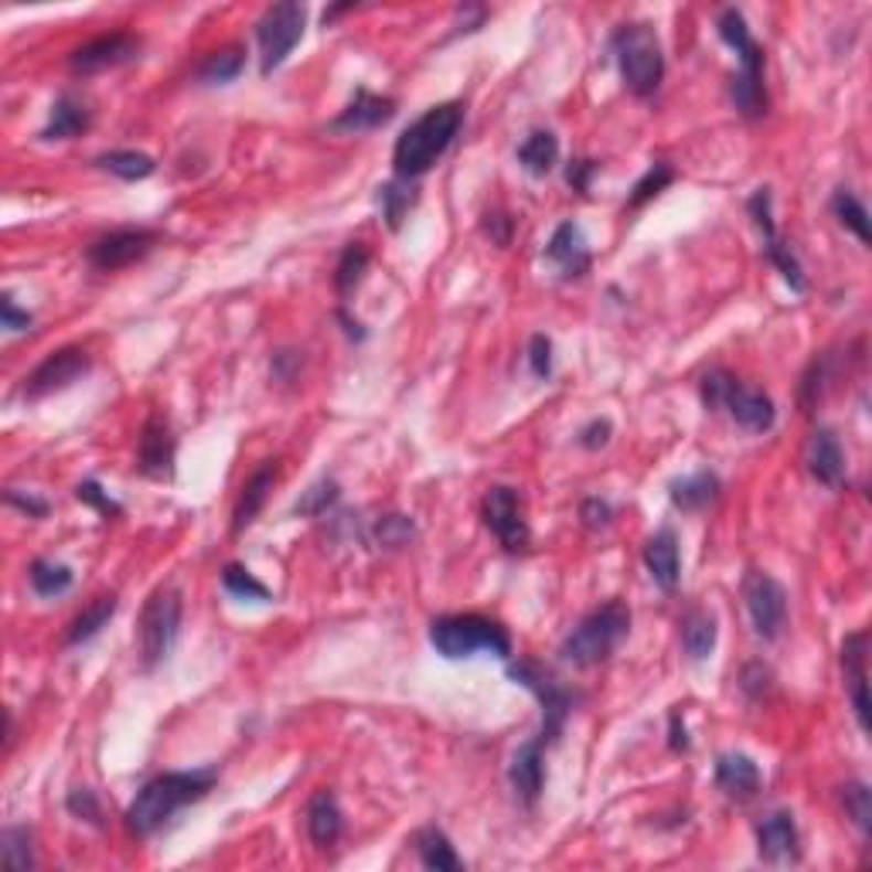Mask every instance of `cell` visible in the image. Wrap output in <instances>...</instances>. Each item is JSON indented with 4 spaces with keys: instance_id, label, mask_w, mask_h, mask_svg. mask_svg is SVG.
I'll use <instances>...</instances> for the list:
<instances>
[{
    "instance_id": "7c38bea8",
    "label": "cell",
    "mask_w": 872,
    "mask_h": 872,
    "mask_svg": "<svg viewBox=\"0 0 872 872\" xmlns=\"http://www.w3.org/2000/svg\"><path fill=\"white\" fill-rule=\"evenodd\" d=\"M481 514H485V525L491 529V535L508 549V552H525L529 549V525L522 519V501H519V491L514 488H491L485 495V504H481Z\"/></svg>"
},
{
    "instance_id": "8fae6325",
    "label": "cell",
    "mask_w": 872,
    "mask_h": 872,
    "mask_svg": "<svg viewBox=\"0 0 872 872\" xmlns=\"http://www.w3.org/2000/svg\"><path fill=\"white\" fill-rule=\"evenodd\" d=\"M743 600H746L753 630H757L764 641H777L787 624V589L770 573L753 570L743 579Z\"/></svg>"
},
{
    "instance_id": "e575fe53",
    "label": "cell",
    "mask_w": 872,
    "mask_h": 872,
    "mask_svg": "<svg viewBox=\"0 0 872 872\" xmlns=\"http://www.w3.org/2000/svg\"><path fill=\"white\" fill-rule=\"evenodd\" d=\"M379 205H382V219L389 222L392 232H400L403 219L410 215V209L416 205V188L413 181H403V178H395L389 184L379 188Z\"/></svg>"
},
{
    "instance_id": "60d3db41",
    "label": "cell",
    "mask_w": 872,
    "mask_h": 872,
    "mask_svg": "<svg viewBox=\"0 0 872 872\" xmlns=\"http://www.w3.org/2000/svg\"><path fill=\"white\" fill-rule=\"evenodd\" d=\"M222 586L232 593V597H240V600H259V604H269L273 600V593L266 583H259L246 566L240 563H228L222 570Z\"/></svg>"
},
{
    "instance_id": "4fadbf2b",
    "label": "cell",
    "mask_w": 872,
    "mask_h": 872,
    "mask_svg": "<svg viewBox=\"0 0 872 872\" xmlns=\"http://www.w3.org/2000/svg\"><path fill=\"white\" fill-rule=\"evenodd\" d=\"M93 359L83 348H59L24 379V400H45L52 392H62L75 385L83 375H89Z\"/></svg>"
},
{
    "instance_id": "484cf974",
    "label": "cell",
    "mask_w": 872,
    "mask_h": 872,
    "mask_svg": "<svg viewBox=\"0 0 872 872\" xmlns=\"http://www.w3.org/2000/svg\"><path fill=\"white\" fill-rule=\"evenodd\" d=\"M273 481H276V460H266L253 474V478L243 485L240 501H235V508H232V532L235 535H240L243 529H249L256 522V514L263 511V504H266V498L273 491Z\"/></svg>"
},
{
    "instance_id": "db71d44e",
    "label": "cell",
    "mask_w": 872,
    "mask_h": 872,
    "mask_svg": "<svg viewBox=\"0 0 872 872\" xmlns=\"http://www.w3.org/2000/svg\"><path fill=\"white\" fill-rule=\"evenodd\" d=\"M0 317H4V328H8L11 334L31 328V313L21 310V307L14 304V297H4V300H0Z\"/></svg>"
},
{
    "instance_id": "ee69618b",
    "label": "cell",
    "mask_w": 872,
    "mask_h": 872,
    "mask_svg": "<svg viewBox=\"0 0 872 872\" xmlns=\"http://www.w3.org/2000/svg\"><path fill=\"white\" fill-rule=\"evenodd\" d=\"M671 181H676V171H671L664 161L651 164L648 174H645L638 184H634V191H630V198H627V205H630V209H641L645 202H651V198H655L658 191H664Z\"/></svg>"
},
{
    "instance_id": "7a4b0ae2",
    "label": "cell",
    "mask_w": 872,
    "mask_h": 872,
    "mask_svg": "<svg viewBox=\"0 0 872 872\" xmlns=\"http://www.w3.org/2000/svg\"><path fill=\"white\" fill-rule=\"evenodd\" d=\"M460 127H464V106L460 103H440V106L426 109L419 120L410 124L403 130V137L395 140V150H392L395 178L416 181L426 171H433V164L450 150Z\"/></svg>"
},
{
    "instance_id": "f907efd6",
    "label": "cell",
    "mask_w": 872,
    "mask_h": 872,
    "mask_svg": "<svg viewBox=\"0 0 872 872\" xmlns=\"http://www.w3.org/2000/svg\"><path fill=\"white\" fill-rule=\"evenodd\" d=\"M529 369L535 379H552V341L545 334H535L529 341Z\"/></svg>"
},
{
    "instance_id": "9a60e30c",
    "label": "cell",
    "mask_w": 872,
    "mask_h": 872,
    "mask_svg": "<svg viewBox=\"0 0 872 872\" xmlns=\"http://www.w3.org/2000/svg\"><path fill=\"white\" fill-rule=\"evenodd\" d=\"M157 246V232L153 228H116L103 240H96L86 256L96 269H124V266H134L137 259H143L150 249Z\"/></svg>"
},
{
    "instance_id": "d6a6232c",
    "label": "cell",
    "mask_w": 872,
    "mask_h": 872,
    "mask_svg": "<svg viewBox=\"0 0 872 872\" xmlns=\"http://www.w3.org/2000/svg\"><path fill=\"white\" fill-rule=\"evenodd\" d=\"M716 638H720V627L716 620H712L709 614L695 610L685 617L682 624V645H685V655L692 661H705L712 651H716Z\"/></svg>"
},
{
    "instance_id": "11a10c76",
    "label": "cell",
    "mask_w": 872,
    "mask_h": 872,
    "mask_svg": "<svg viewBox=\"0 0 872 872\" xmlns=\"http://www.w3.org/2000/svg\"><path fill=\"white\" fill-rule=\"evenodd\" d=\"M511 228H514V222L508 215H501V212L485 215V232H488V240L495 246H508L511 243Z\"/></svg>"
},
{
    "instance_id": "30bf717a",
    "label": "cell",
    "mask_w": 872,
    "mask_h": 872,
    "mask_svg": "<svg viewBox=\"0 0 872 872\" xmlns=\"http://www.w3.org/2000/svg\"><path fill=\"white\" fill-rule=\"evenodd\" d=\"M304 21H307V11H304V4H297V0H284V4H273V8L263 11V18L256 21L263 75H269L273 68H280L287 62V55L300 45Z\"/></svg>"
},
{
    "instance_id": "ac0fdd59",
    "label": "cell",
    "mask_w": 872,
    "mask_h": 872,
    "mask_svg": "<svg viewBox=\"0 0 872 872\" xmlns=\"http://www.w3.org/2000/svg\"><path fill=\"white\" fill-rule=\"evenodd\" d=\"M508 780H511L514 798L525 808H535V801L542 798V787H545V743L539 736L514 749Z\"/></svg>"
},
{
    "instance_id": "d590c367",
    "label": "cell",
    "mask_w": 872,
    "mask_h": 872,
    "mask_svg": "<svg viewBox=\"0 0 872 872\" xmlns=\"http://www.w3.org/2000/svg\"><path fill=\"white\" fill-rule=\"evenodd\" d=\"M243 68H246V52L240 45H228V49L205 59V65L198 68V83L222 86V83H232V78H240Z\"/></svg>"
},
{
    "instance_id": "4dcf8cb0",
    "label": "cell",
    "mask_w": 872,
    "mask_h": 872,
    "mask_svg": "<svg viewBox=\"0 0 872 872\" xmlns=\"http://www.w3.org/2000/svg\"><path fill=\"white\" fill-rule=\"evenodd\" d=\"M96 168L109 171L113 178H120V181H143V178H150L157 171V161L150 153H140V150H109V153L96 157Z\"/></svg>"
},
{
    "instance_id": "680465c9",
    "label": "cell",
    "mask_w": 872,
    "mask_h": 872,
    "mask_svg": "<svg viewBox=\"0 0 872 872\" xmlns=\"http://www.w3.org/2000/svg\"><path fill=\"white\" fill-rule=\"evenodd\" d=\"M338 321L344 325V334H348V338H354V341H365V331H362V325H359V321H351V317H348L344 310H338Z\"/></svg>"
},
{
    "instance_id": "f546056e",
    "label": "cell",
    "mask_w": 872,
    "mask_h": 872,
    "mask_svg": "<svg viewBox=\"0 0 872 872\" xmlns=\"http://www.w3.org/2000/svg\"><path fill=\"white\" fill-rule=\"evenodd\" d=\"M413 846L419 852V862L426 869H433V872H460L464 869L460 855L454 852L450 839L444 836L440 828H423V831H416Z\"/></svg>"
},
{
    "instance_id": "f35d334b",
    "label": "cell",
    "mask_w": 872,
    "mask_h": 872,
    "mask_svg": "<svg viewBox=\"0 0 872 872\" xmlns=\"http://www.w3.org/2000/svg\"><path fill=\"white\" fill-rule=\"evenodd\" d=\"M31 589L38 597H62V593L72 586V570L65 563H52V560H34L28 570Z\"/></svg>"
},
{
    "instance_id": "ab89813d",
    "label": "cell",
    "mask_w": 872,
    "mask_h": 872,
    "mask_svg": "<svg viewBox=\"0 0 872 872\" xmlns=\"http://www.w3.org/2000/svg\"><path fill=\"white\" fill-rule=\"evenodd\" d=\"M0 859L11 869H34V831L28 825H11L0 836Z\"/></svg>"
},
{
    "instance_id": "ba28073f",
    "label": "cell",
    "mask_w": 872,
    "mask_h": 872,
    "mask_svg": "<svg viewBox=\"0 0 872 872\" xmlns=\"http://www.w3.org/2000/svg\"><path fill=\"white\" fill-rule=\"evenodd\" d=\"M181 634V593L178 586H157L140 614V661L143 671H153L171 658Z\"/></svg>"
},
{
    "instance_id": "5bb4252c",
    "label": "cell",
    "mask_w": 872,
    "mask_h": 872,
    "mask_svg": "<svg viewBox=\"0 0 872 872\" xmlns=\"http://www.w3.org/2000/svg\"><path fill=\"white\" fill-rule=\"evenodd\" d=\"M140 55V38L130 31H116V34H103L96 42L75 49L68 55V68L72 75H96L116 65H127Z\"/></svg>"
},
{
    "instance_id": "6f0895ef",
    "label": "cell",
    "mask_w": 872,
    "mask_h": 872,
    "mask_svg": "<svg viewBox=\"0 0 872 872\" xmlns=\"http://www.w3.org/2000/svg\"><path fill=\"white\" fill-rule=\"evenodd\" d=\"M668 746L676 749V753H689V733H685V720H682V712H671V720H668Z\"/></svg>"
},
{
    "instance_id": "7dc6e473",
    "label": "cell",
    "mask_w": 872,
    "mask_h": 872,
    "mask_svg": "<svg viewBox=\"0 0 872 872\" xmlns=\"http://www.w3.org/2000/svg\"><path fill=\"white\" fill-rule=\"evenodd\" d=\"M375 535H379L382 545L400 549V545H406V542L416 535V525L406 519V514H385V519L375 525Z\"/></svg>"
},
{
    "instance_id": "bcb514c9",
    "label": "cell",
    "mask_w": 872,
    "mask_h": 872,
    "mask_svg": "<svg viewBox=\"0 0 872 872\" xmlns=\"http://www.w3.org/2000/svg\"><path fill=\"white\" fill-rule=\"evenodd\" d=\"M825 385H828V359L821 354V359L811 362V369L805 372V382H801V406H805V413H811L821 403Z\"/></svg>"
},
{
    "instance_id": "e0dca14e",
    "label": "cell",
    "mask_w": 872,
    "mask_h": 872,
    "mask_svg": "<svg viewBox=\"0 0 872 872\" xmlns=\"http://www.w3.org/2000/svg\"><path fill=\"white\" fill-rule=\"evenodd\" d=\"M174 454L178 444L171 436V426L161 413H153L143 429H140V450H137V467L147 478H174Z\"/></svg>"
},
{
    "instance_id": "4316f807",
    "label": "cell",
    "mask_w": 872,
    "mask_h": 872,
    "mask_svg": "<svg viewBox=\"0 0 872 872\" xmlns=\"http://www.w3.org/2000/svg\"><path fill=\"white\" fill-rule=\"evenodd\" d=\"M716 784L726 790L730 798H753L761 790L764 777H761V767L753 764L746 753H723V757L716 761Z\"/></svg>"
},
{
    "instance_id": "52a82bcc",
    "label": "cell",
    "mask_w": 872,
    "mask_h": 872,
    "mask_svg": "<svg viewBox=\"0 0 872 872\" xmlns=\"http://www.w3.org/2000/svg\"><path fill=\"white\" fill-rule=\"evenodd\" d=\"M702 403L709 410H726L743 429L749 433H767L777 419V410L770 403V395L761 389H749L736 382L730 372H709L702 379Z\"/></svg>"
},
{
    "instance_id": "816d5d0a",
    "label": "cell",
    "mask_w": 872,
    "mask_h": 872,
    "mask_svg": "<svg viewBox=\"0 0 872 872\" xmlns=\"http://www.w3.org/2000/svg\"><path fill=\"white\" fill-rule=\"evenodd\" d=\"M610 436H614V426H610V419H589V423L579 429L576 444H579L583 450H600V447H607V444H610Z\"/></svg>"
},
{
    "instance_id": "277c9868",
    "label": "cell",
    "mask_w": 872,
    "mask_h": 872,
    "mask_svg": "<svg viewBox=\"0 0 872 872\" xmlns=\"http://www.w3.org/2000/svg\"><path fill=\"white\" fill-rule=\"evenodd\" d=\"M630 634V610L620 600H607L604 607L589 610L560 645L563 661L573 668H593L604 664Z\"/></svg>"
},
{
    "instance_id": "d6986e66",
    "label": "cell",
    "mask_w": 872,
    "mask_h": 872,
    "mask_svg": "<svg viewBox=\"0 0 872 872\" xmlns=\"http://www.w3.org/2000/svg\"><path fill=\"white\" fill-rule=\"evenodd\" d=\"M805 464H808V474L825 485V488H842L846 485V450L839 444V436L831 429H815L808 436V447H805Z\"/></svg>"
},
{
    "instance_id": "83f0119b",
    "label": "cell",
    "mask_w": 872,
    "mask_h": 872,
    "mask_svg": "<svg viewBox=\"0 0 872 872\" xmlns=\"http://www.w3.org/2000/svg\"><path fill=\"white\" fill-rule=\"evenodd\" d=\"M723 495V485L712 470H695L689 478H679L668 485V498L679 511H705L709 504H716Z\"/></svg>"
},
{
    "instance_id": "f6af8a7d",
    "label": "cell",
    "mask_w": 872,
    "mask_h": 872,
    "mask_svg": "<svg viewBox=\"0 0 872 872\" xmlns=\"http://www.w3.org/2000/svg\"><path fill=\"white\" fill-rule=\"evenodd\" d=\"M65 808H68V815H75L78 821H89V825L103 828V805H99V798H96V790H93V787H75V790H68Z\"/></svg>"
},
{
    "instance_id": "d4e9b609",
    "label": "cell",
    "mask_w": 872,
    "mask_h": 872,
    "mask_svg": "<svg viewBox=\"0 0 872 872\" xmlns=\"http://www.w3.org/2000/svg\"><path fill=\"white\" fill-rule=\"evenodd\" d=\"M89 127H93V109L83 99H75L72 93H62L52 103L42 140H72V137H83Z\"/></svg>"
},
{
    "instance_id": "5b68a950",
    "label": "cell",
    "mask_w": 872,
    "mask_h": 872,
    "mask_svg": "<svg viewBox=\"0 0 872 872\" xmlns=\"http://www.w3.org/2000/svg\"><path fill=\"white\" fill-rule=\"evenodd\" d=\"M429 645L436 655L450 661L474 658V655H495V658H511V638L508 630L481 614H450L436 617L429 624Z\"/></svg>"
},
{
    "instance_id": "2e32d148",
    "label": "cell",
    "mask_w": 872,
    "mask_h": 872,
    "mask_svg": "<svg viewBox=\"0 0 872 872\" xmlns=\"http://www.w3.org/2000/svg\"><path fill=\"white\" fill-rule=\"evenodd\" d=\"M842 676H846V692L852 699V709H855V720H859V730L869 733V671H865V661H869V634L865 630H855L842 641Z\"/></svg>"
},
{
    "instance_id": "cb8c5ba5",
    "label": "cell",
    "mask_w": 872,
    "mask_h": 872,
    "mask_svg": "<svg viewBox=\"0 0 872 872\" xmlns=\"http://www.w3.org/2000/svg\"><path fill=\"white\" fill-rule=\"evenodd\" d=\"M344 831V815L331 790H317L307 801V836L317 849H331Z\"/></svg>"
},
{
    "instance_id": "b9f144b4",
    "label": "cell",
    "mask_w": 872,
    "mask_h": 872,
    "mask_svg": "<svg viewBox=\"0 0 872 872\" xmlns=\"http://www.w3.org/2000/svg\"><path fill=\"white\" fill-rule=\"evenodd\" d=\"M842 808L852 818V825L862 831V839H869V831H872V795H869V787L862 780H852V784L842 787Z\"/></svg>"
},
{
    "instance_id": "1f68e13d",
    "label": "cell",
    "mask_w": 872,
    "mask_h": 872,
    "mask_svg": "<svg viewBox=\"0 0 872 872\" xmlns=\"http://www.w3.org/2000/svg\"><path fill=\"white\" fill-rule=\"evenodd\" d=\"M372 263V249L365 243H351L344 246L338 266H334V290L338 297H351L354 290H359V284L365 280V269Z\"/></svg>"
},
{
    "instance_id": "7402d4cb",
    "label": "cell",
    "mask_w": 872,
    "mask_h": 872,
    "mask_svg": "<svg viewBox=\"0 0 872 872\" xmlns=\"http://www.w3.org/2000/svg\"><path fill=\"white\" fill-rule=\"evenodd\" d=\"M757 852L764 862H787L801 855V836L790 811H774L757 825Z\"/></svg>"
},
{
    "instance_id": "3957f363",
    "label": "cell",
    "mask_w": 872,
    "mask_h": 872,
    "mask_svg": "<svg viewBox=\"0 0 872 872\" xmlns=\"http://www.w3.org/2000/svg\"><path fill=\"white\" fill-rule=\"evenodd\" d=\"M720 38L740 55V72L733 78V106L746 116V120H761L767 113V89H764V49L753 42L746 28V18L736 8H726L716 21Z\"/></svg>"
},
{
    "instance_id": "836d02e7",
    "label": "cell",
    "mask_w": 872,
    "mask_h": 872,
    "mask_svg": "<svg viewBox=\"0 0 872 872\" xmlns=\"http://www.w3.org/2000/svg\"><path fill=\"white\" fill-rule=\"evenodd\" d=\"M116 614V597H99L96 604H89L83 614H78L72 624H68V634H65V645H86L93 641L96 634L109 624V617Z\"/></svg>"
},
{
    "instance_id": "44dd1931",
    "label": "cell",
    "mask_w": 872,
    "mask_h": 872,
    "mask_svg": "<svg viewBox=\"0 0 872 872\" xmlns=\"http://www.w3.org/2000/svg\"><path fill=\"white\" fill-rule=\"evenodd\" d=\"M395 116V99L389 96H375L369 89H359L354 99L341 109V116L331 124V130L338 134H369V130H379L385 127Z\"/></svg>"
},
{
    "instance_id": "8992f818",
    "label": "cell",
    "mask_w": 872,
    "mask_h": 872,
    "mask_svg": "<svg viewBox=\"0 0 872 872\" xmlns=\"http://www.w3.org/2000/svg\"><path fill=\"white\" fill-rule=\"evenodd\" d=\"M614 55L630 96L648 99L658 93L664 78V52L651 24H624L614 34Z\"/></svg>"
},
{
    "instance_id": "74e56055",
    "label": "cell",
    "mask_w": 872,
    "mask_h": 872,
    "mask_svg": "<svg viewBox=\"0 0 872 872\" xmlns=\"http://www.w3.org/2000/svg\"><path fill=\"white\" fill-rule=\"evenodd\" d=\"M831 212H836V219L855 235V240L862 243V246H869L872 243V232H869V212H865V205L859 202V198L849 191V188H839L836 191V198H831Z\"/></svg>"
},
{
    "instance_id": "c3c4849f",
    "label": "cell",
    "mask_w": 872,
    "mask_h": 872,
    "mask_svg": "<svg viewBox=\"0 0 872 872\" xmlns=\"http://www.w3.org/2000/svg\"><path fill=\"white\" fill-rule=\"evenodd\" d=\"M75 498L83 501V504H89V508H96L99 514H106V519H109V514H113V519H116V514H124L120 501H113L109 491H103L99 481H83V485L75 488Z\"/></svg>"
},
{
    "instance_id": "8d00e7d4",
    "label": "cell",
    "mask_w": 872,
    "mask_h": 872,
    "mask_svg": "<svg viewBox=\"0 0 872 872\" xmlns=\"http://www.w3.org/2000/svg\"><path fill=\"white\" fill-rule=\"evenodd\" d=\"M764 256H767V263L784 276V284H787L790 290H795V294H805V290H808L805 269H801L795 249H790V246L780 240V235H774V240H764Z\"/></svg>"
},
{
    "instance_id": "9f6ffc18",
    "label": "cell",
    "mask_w": 872,
    "mask_h": 872,
    "mask_svg": "<svg viewBox=\"0 0 872 872\" xmlns=\"http://www.w3.org/2000/svg\"><path fill=\"white\" fill-rule=\"evenodd\" d=\"M597 174V164L593 161H573L570 164V171H566V181H570V188L573 191H579V194H586L589 191V178Z\"/></svg>"
},
{
    "instance_id": "9c48e42d",
    "label": "cell",
    "mask_w": 872,
    "mask_h": 872,
    "mask_svg": "<svg viewBox=\"0 0 872 872\" xmlns=\"http://www.w3.org/2000/svg\"><path fill=\"white\" fill-rule=\"evenodd\" d=\"M508 679H514L519 685H525L539 702H542V733L539 740L545 746H552L563 730H566V720L573 716V709H576V692L566 689L563 682H556L549 676V671H542L535 661H519V664H508Z\"/></svg>"
},
{
    "instance_id": "f5cc1de1",
    "label": "cell",
    "mask_w": 872,
    "mask_h": 872,
    "mask_svg": "<svg viewBox=\"0 0 872 872\" xmlns=\"http://www.w3.org/2000/svg\"><path fill=\"white\" fill-rule=\"evenodd\" d=\"M4 498H8L11 508H21L24 514H31V519H45V514H49V501L34 498V495H21L18 488H8Z\"/></svg>"
},
{
    "instance_id": "6da1fadb",
    "label": "cell",
    "mask_w": 872,
    "mask_h": 872,
    "mask_svg": "<svg viewBox=\"0 0 872 872\" xmlns=\"http://www.w3.org/2000/svg\"><path fill=\"white\" fill-rule=\"evenodd\" d=\"M215 767H202V770H171V774H157L150 777L137 798L127 808V828L130 836L137 839H150L157 828L168 825L181 808L202 801L209 790L215 787Z\"/></svg>"
},
{
    "instance_id": "ffe728a7",
    "label": "cell",
    "mask_w": 872,
    "mask_h": 872,
    "mask_svg": "<svg viewBox=\"0 0 872 872\" xmlns=\"http://www.w3.org/2000/svg\"><path fill=\"white\" fill-rule=\"evenodd\" d=\"M542 256L552 269L563 276V280H579L583 273H589V263H593L583 232L573 222H563L556 232H552V240H549Z\"/></svg>"
},
{
    "instance_id": "f1b7e54d",
    "label": "cell",
    "mask_w": 872,
    "mask_h": 872,
    "mask_svg": "<svg viewBox=\"0 0 872 872\" xmlns=\"http://www.w3.org/2000/svg\"><path fill=\"white\" fill-rule=\"evenodd\" d=\"M519 164L532 174V178H545L552 168L560 164V137L552 130H535L525 137V143L519 147Z\"/></svg>"
},
{
    "instance_id": "681fc988",
    "label": "cell",
    "mask_w": 872,
    "mask_h": 872,
    "mask_svg": "<svg viewBox=\"0 0 872 872\" xmlns=\"http://www.w3.org/2000/svg\"><path fill=\"white\" fill-rule=\"evenodd\" d=\"M610 519H614V508H610V501H604V498H586V501L579 504V522H583L589 532L607 529Z\"/></svg>"
},
{
    "instance_id": "7bdbcfd3",
    "label": "cell",
    "mask_w": 872,
    "mask_h": 872,
    "mask_svg": "<svg viewBox=\"0 0 872 872\" xmlns=\"http://www.w3.org/2000/svg\"><path fill=\"white\" fill-rule=\"evenodd\" d=\"M341 498V488L338 481L325 478V481H317L304 491V498L294 504V514H304V519H313V514H325L334 501Z\"/></svg>"
},
{
    "instance_id": "603a6c76",
    "label": "cell",
    "mask_w": 872,
    "mask_h": 872,
    "mask_svg": "<svg viewBox=\"0 0 872 872\" xmlns=\"http://www.w3.org/2000/svg\"><path fill=\"white\" fill-rule=\"evenodd\" d=\"M645 566L651 573V579L664 589L676 593L679 579H682V556H679V539L671 529H658L648 545H645Z\"/></svg>"
}]
</instances>
